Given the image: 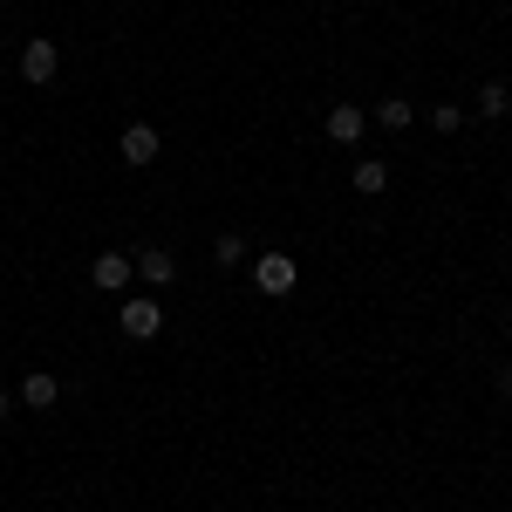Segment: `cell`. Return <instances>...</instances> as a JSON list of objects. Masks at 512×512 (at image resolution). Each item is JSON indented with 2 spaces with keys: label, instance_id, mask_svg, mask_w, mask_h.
I'll return each instance as SVG.
<instances>
[{
  "label": "cell",
  "instance_id": "1",
  "mask_svg": "<svg viewBox=\"0 0 512 512\" xmlns=\"http://www.w3.org/2000/svg\"><path fill=\"white\" fill-rule=\"evenodd\" d=\"M117 321H123V335H130V342H151V335H164V308L151 301V294H130V301L117 308Z\"/></svg>",
  "mask_w": 512,
  "mask_h": 512
},
{
  "label": "cell",
  "instance_id": "11",
  "mask_svg": "<svg viewBox=\"0 0 512 512\" xmlns=\"http://www.w3.org/2000/svg\"><path fill=\"white\" fill-rule=\"evenodd\" d=\"M478 110H485V117H506V110H512V89H506V82H485V89H478Z\"/></svg>",
  "mask_w": 512,
  "mask_h": 512
},
{
  "label": "cell",
  "instance_id": "6",
  "mask_svg": "<svg viewBox=\"0 0 512 512\" xmlns=\"http://www.w3.org/2000/svg\"><path fill=\"white\" fill-rule=\"evenodd\" d=\"M130 260H137V280H144V287H171V280H178V260H171L164 246H144V253H130Z\"/></svg>",
  "mask_w": 512,
  "mask_h": 512
},
{
  "label": "cell",
  "instance_id": "12",
  "mask_svg": "<svg viewBox=\"0 0 512 512\" xmlns=\"http://www.w3.org/2000/svg\"><path fill=\"white\" fill-rule=\"evenodd\" d=\"M246 260V239L239 233H219V267H239Z\"/></svg>",
  "mask_w": 512,
  "mask_h": 512
},
{
  "label": "cell",
  "instance_id": "8",
  "mask_svg": "<svg viewBox=\"0 0 512 512\" xmlns=\"http://www.w3.org/2000/svg\"><path fill=\"white\" fill-rule=\"evenodd\" d=\"M55 396H62V383H55L48 369H28V383H21V403H28V410H48Z\"/></svg>",
  "mask_w": 512,
  "mask_h": 512
},
{
  "label": "cell",
  "instance_id": "7",
  "mask_svg": "<svg viewBox=\"0 0 512 512\" xmlns=\"http://www.w3.org/2000/svg\"><path fill=\"white\" fill-rule=\"evenodd\" d=\"M362 103H335L328 110V144H362Z\"/></svg>",
  "mask_w": 512,
  "mask_h": 512
},
{
  "label": "cell",
  "instance_id": "3",
  "mask_svg": "<svg viewBox=\"0 0 512 512\" xmlns=\"http://www.w3.org/2000/svg\"><path fill=\"white\" fill-rule=\"evenodd\" d=\"M158 151H164L158 123H130V130L117 137V158H123V164H137V171H144V164H158Z\"/></svg>",
  "mask_w": 512,
  "mask_h": 512
},
{
  "label": "cell",
  "instance_id": "14",
  "mask_svg": "<svg viewBox=\"0 0 512 512\" xmlns=\"http://www.w3.org/2000/svg\"><path fill=\"white\" fill-rule=\"evenodd\" d=\"M7 410H14V396H7V390H0V417H7Z\"/></svg>",
  "mask_w": 512,
  "mask_h": 512
},
{
  "label": "cell",
  "instance_id": "9",
  "mask_svg": "<svg viewBox=\"0 0 512 512\" xmlns=\"http://www.w3.org/2000/svg\"><path fill=\"white\" fill-rule=\"evenodd\" d=\"M376 123H383V130H410V123H417V103H410V96H383V103H376Z\"/></svg>",
  "mask_w": 512,
  "mask_h": 512
},
{
  "label": "cell",
  "instance_id": "5",
  "mask_svg": "<svg viewBox=\"0 0 512 512\" xmlns=\"http://www.w3.org/2000/svg\"><path fill=\"white\" fill-rule=\"evenodd\" d=\"M55 69H62V48H55V41H28V48H21V76H28V82H35V89H41V82H55Z\"/></svg>",
  "mask_w": 512,
  "mask_h": 512
},
{
  "label": "cell",
  "instance_id": "4",
  "mask_svg": "<svg viewBox=\"0 0 512 512\" xmlns=\"http://www.w3.org/2000/svg\"><path fill=\"white\" fill-rule=\"evenodd\" d=\"M130 274H137V260H130V253H96V260H89V280H96L103 294H123Z\"/></svg>",
  "mask_w": 512,
  "mask_h": 512
},
{
  "label": "cell",
  "instance_id": "2",
  "mask_svg": "<svg viewBox=\"0 0 512 512\" xmlns=\"http://www.w3.org/2000/svg\"><path fill=\"white\" fill-rule=\"evenodd\" d=\"M294 280H301L294 253H260V260H253V287H260V294H294Z\"/></svg>",
  "mask_w": 512,
  "mask_h": 512
},
{
  "label": "cell",
  "instance_id": "13",
  "mask_svg": "<svg viewBox=\"0 0 512 512\" xmlns=\"http://www.w3.org/2000/svg\"><path fill=\"white\" fill-rule=\"evenodd\" d=\"M431 123H437V130H444V137H451V130L465 123V110H451V103H437V110H431Z\"/></svg>",
  "mask_w": 512,
  "mask_h": 512
},
{
  "label": "cell",
  "instance_id": "10",
  "mask_svg": "<svg viewBox=\"0 0 512 512\" xmlns=\"http://www.w3.org/2000/svg\"><path fill=\"white\" fill-rule=\"evenodd\" d=\"M355 192H362V198L390 192V164H383V158H362V164H355Z\"/></svg>",
  "mask_w": 512,
  "mask_h": 512
}]
</instances>
